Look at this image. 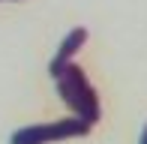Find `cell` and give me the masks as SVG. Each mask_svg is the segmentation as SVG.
<instances>
[{
  "label": "cell",
  "mask_w": 147,
  "mask_h": 144,
  "mask_svg": "<svg viewBox=\"0 0 147 144\" xmlns=\"http://www.w3.org/2000/svg\"><path fill=\"white\" fill-rule=\"evenodd\" d=\"M54 81H57L60 99L72 108V114H78L81 120H87L90 126H96L99 117H102V108H99V96H96V90H93V84L87 81L84 69L78 66V63H66Z\"/></svg>",
  "instance_id": "6da1fadb"
},
{
  "label": "cell",
  "mask_w": 147,
  "mask_h": 144,
  "mask_svg": "<svg viewBox=\"0 0 147 144\" xmlns=\"http://www.w3.org/2000/svg\"><path fill=\"white\" fill-rule=\"evenodd\" d=\"M138 144H147V123H144V132H141V141Z\"/></svg>",
  "instance_id": "277c9868"
},
{
  "label": "cell",
  "mask_w": 147,
  "mask_h": 144,
  "mask_svg": "<svg viewBox=\"0 0 147 144\" xmlns=\"http://www.w3.org/2000/svg\"><path fill=\"white\" fill-rule=\"evenodd\" d=\"M87 27H72L69 33H66V39L60 42V48H57V54H54V60L48 63V72H51V78H57L60 75V69L66 66V63H72V57L78 54V51L84 48V42H87Z\"/></svg>",
  "instance_id": "3957f363"
},
{
  "label": "cell",
  "mask_w": 147,
  "mask_h": 144,
  "mask_svg": "<svg viewBox=\"0 0 147 144\" xmlns=\"http://www.w3.org/2000/svg\"><path fill=\"white\" fill-rule=\"evenodd\" d=\"M90 129H93L90 123L75 114V117H63V120H54V123L18 129V132H12L9 144H51V141H63V138H81Z\"/></svg>",
  "instance_id": "7a4b0ae2"
}]
</instances>
